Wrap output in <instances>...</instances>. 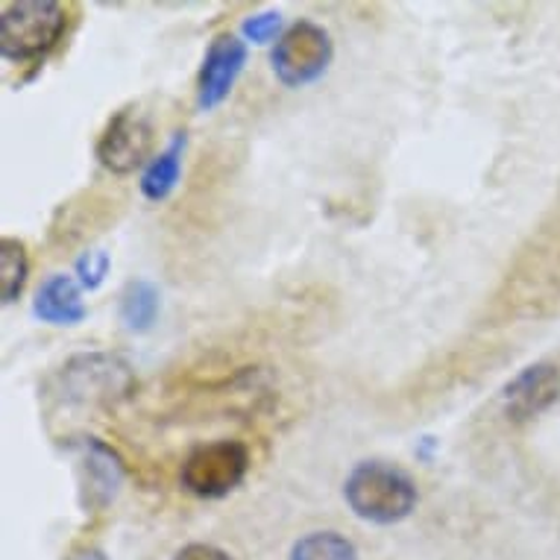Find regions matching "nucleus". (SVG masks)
Segmentation results:
<instances>
[{
  "mask_svg": "<svg viewBox=\"0 0 560 560\" xmlns=\"http://www.w3.org/2000/svg\"><path fill=\"white\" fill-rule=\"evenodd\" d=\"M136 387V373L115 352H83L47 378L42 394L59 408H112Z\"/></svg>",
  "mask_w": 560,
  "mask_h": 560,
  "instance_id": "1",
  "label": "nucleus"
},
{
  "mask_svg": "<svg viewBox=\"0 0 560 560\" xmlns=\"http://www.w3.org/2000/svg\"><path fill=\"white\" fill-rule=\"evenodd\" d=\"M343 499L364 523L394 525L417 508V485L405 469L385 460H361L343 485Z\"/></svg>",
  "mask_w": 560,
  "mask_h": 560,
  "instance_id": "2",
  "label": "nucleus"
},
{
  "mask_svg": "<svg viewBox=\"0 0 560 560\" xmlns=\"http://www.w3.org/2000/svg\"><path fill=\"white\" fill-rule=\"evenodd\" d=\"M68 10L56 0L7 3L0 15V54L19 65L42 62L65 36Z\"/></svg>",
  "mask_w": 560,
  "mask_h": 560,
  "instance_id": "3",
  "label": "nucleus"
},
{
  "mask_svg": "<svg viewBox=\"0 0 560 560\" xmlns=\"http://www.w3.org/2000/svg\"><path fill=\"white\" fill-rule=\"evenodd\" d=\"M249 450L241 441L202 443L183 460L179 481L197 499H223L247 478Z\"/></svg>",
  "mask_w": 560,
  "mask_h": 560,
  "instance_id": "4",
  "label": "nucleus"
},
{
  "mask_svg": "<svg viewBox=\"0 0 560 560\" xmlns=\"http://www.w3.org/2000/svg\"><path fill=\"white\" fill-rule=\"evenodd\" d=\"M331 59H335V45L329 30H323L314 21H296L276 42L273 74L288 89H303L329 71Z\"/></svg>",
  "mask_w": 560,
  "mask_h": 560,
  "instance_id": "5",
  "label": "nucleus"
},
{
  "mask_svg": "<svg viewBox=\"0 0 560 560\" xmlns=\"http://www.w3.org/2000/svg\"><path fill=\"white\" fill-rule=\"evenodd\" d=\"M150 148H153V127L136 106H127L115 112L103 127L94 153L112 174H132L150 156Z\"/></svg>",
  "mask_w": 560,
  "mask_h": 560,
  "instance_id": "6",
  "label": "nucleus"
},
{
  "mask_svg": "<svg viewBox=\"0 0 560 560\" xmlns=\"http://www.w3.org/2000/svg\"><path fill=\"white\" fill-rule=\"evenodd\" d=\"M127 467L109 443L97 438H83L77 443V481H80V502L85 511H103L115 502L124 487Z\"/></svg>",
  "mask_w": 560,
  "mask_h": 560,
  "instance_id": "7",
  "label": "nucleus"
},
{
  "mask_svg": "<svg viewBox=\"0 0 560 560\" xmlns=\"http://www.w3.org/2000/svg\"><path fill=\"white\" fill-rule=\"evenodd\" d=\"M560 399V370L549 361H537L516 373L502 390V411L511 423H528Z\"/></svg>",
  "mask_w": 560,
  "mask_h": 560,
  "instance_id": "8",
  "label": "nucleus"
},
{
  "mask_svg": "<svg viewBox=\"0 0 560 560\" xmlns=\"http://www.w3.org/2000/svg\"><path fill=\"white\" fill-rule=\"evenodd\" d=\"M247 65V42L232 33H223L209 45L202 56L200 77H197V101L200 109H214L230 97L232 85Z\"/></svg>",
  "mask_w": 560,
  "mask_h": 560,
  "instance_id": "9",
  "label": "nucleus"
},
{
  "mask_svg": "<svg viewBox=\"0 0 560 560\" xmlns=\"http://www.w3.org/2000/svg\"><path fill=\"white\" fill-rule=\"evenodd\" d=\"M33 314L47 326H77L89 317V305L83 303L80 285L71 276H47L33 300Z\"/></svg>",
  "mask_w": 560,
  "mask_h": 560,
  "instance_id": "10",
  "label": "nucleus"
},
{
  "mask_svg": "<svg viewBox=\"0 0 560 560\" xmlns=\"http://www.w3.org/2000/svg\"><path fill=\"white\" fill-rule=\"evenodd\" d=\"M183 153H185V132H176L174 141L167 144L159 156L150 159V165L141 174V194L150 202H162L174 194L179 176H183Z\"/></svg>",
  "mask_w": 560,
  "mask_h": 560,
  "instance_id": "11",
  "label": "nucleus"
},
{
  "mask_svg": "<svg viewBox=\"0 0 560 560\" xmlns=\"http://www.w3.org/2000/svg\"><path fill=\"white\" fill-rule=\"evenodd\" d=\"M159 308H162V296H159V288L148 279H136L129 282L127 291L120 294V323L127 326L129 331H148L153 329V323L159 317Z\"/></svg>",
  "mask_w": 560,
  "mask_h": 560,
  "instance_id": "12",
  "label": "nucleus"
},
{
  "mask_svg": "<svg viewBox=\"0 0 560 560\" xmlns=\"http://www.w3.org/2000/svg\"><path fill=\"white\" fill-rule=\"evenodd\" d=\"M30 256L24 241L3 238L0 241V300L3 305L15 303L27 285Z\"/></svg>",
  "mask_w": 560,
  "mask_h": 560,
  "instance_id": "13",
  "label": "nucleus"
},
{
  "mask_svg": "<svg viewBox=\"0 0 560 560\" xmlns=\"http://www.w3.org/2000/svg\"><path fill=\"white\" fill-rule=\"evenodd\" d=\"M291 560H359V551L338 532H314L296 540Z\"/></svg>",
  "mask_w": 560,
  "mask_h": 560,
  "instance_id": "14",
  "label": "nucleus"
},
{
  "mask_svg": "<svg viewBox=\"0 0 560 560\" xmlns=\"http://www.w3.org/2000/svg\"><path fill=\"white\" fill-rule=\"evenodd\" d=\"M112 258L109 253H103V249H94V253H85L80 261H77V276H80V285L94 291V288L103 285V279L109 273Z\"/></svg>",
  "mask_w": 560,
  "mask_h": 560,
  "instance_id": "15",
  "label": "nucleus"
},
{
  "mask_svg": "<svg viewBox=\"0 0 560 560\" xmlns=\"http://www.w3.org/2000/svg\"><path fill=\"white\" fill-rule=\"evenodd\" d=\"M279 30H282V15L273 10L267 12H258V15H249L244 21V36L249 42H256V45H265V42H273L279 36ZM279 42V38H276Z\"/></svg>",
  "mask_w": 560,
  "mask_h": 560,
  "instance_id": "16",
  "label": "nucleus"
},
{
  "mask_svg": "<svg viewBox=\"0 0 560 560\" xmlns=\"http://www.w3.org/2000/svg\"><path fill=\"white\" fill-rule=\"evenodd\" d=\"M174 560H232L230 555L218 546H209V542H191V546H185Z\"/></svg>",
  "mask_w": 560,
  "mask_h": 560,
  "instance_id": "17",
  "label": "nucleus"
},
{
  "mask_svg": "<svg viewBox=\"0 0 560 560\" xmlns=\"http://www.w3.org/2000/svg\"><path fill=\"white\" fill-rule=\"evenodd\" d=\"M65 560H109V558H106L101 549H77L71 551Z\"/></svg>",
  "mask_w": 560,
  "mask_h": 560,
  "instance_id": "18",
  "label": "nucleus"
}]
</instances>
